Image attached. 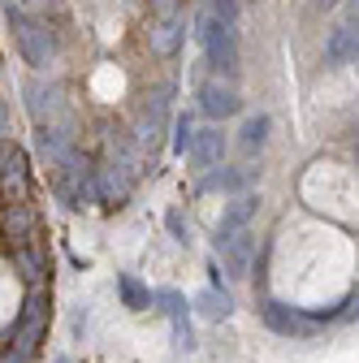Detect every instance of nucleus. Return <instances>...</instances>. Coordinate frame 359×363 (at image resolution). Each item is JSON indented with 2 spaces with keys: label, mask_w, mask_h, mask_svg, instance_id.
Listing matches in <instances>:
<instances>
[{
  "label": "nucleus",
  "mask_w": 359,
  "mask_h": 363,
  "mask_svg": "<svg viewBox=\"0 0 359 363\" xmlns=\"http://www.w3.org/2000/svg\"><path fill=\"white\" fill-rule=\"evenodd\" d=\"M0 363H31V359H26V354H22V350H13V346H9V350H5V354H0Z\"/></svg>",
  "instance_id": "obj_26"
},
{
  "label": "nucleus",
  "mask_w": 359,
  "mask_h": 363,
  "mask_svg": "<svg viewBox=\"0 0 359 363\" xmlns=\"http://www.w3.org/2000/svg\"><path fill=\"white\" fill-rule=\"evenodd\" d=\"M199 108H204L208 117H216V121H226V117H234V113L243 108V100H238V91H234L230 82L212 78V82L199 86Z\"/></svg>",
  "instance_id": "obj_12"
},
{
  "label": "nucleus",
  "mask_w": 359,
  "mask_h": 363,
  "mask_svg": "<svg viewBox=\"0 0 359 363\" xmlns=\"http://www.w3.org/2000/svg\"><path fill=\"white\" fill-rule=\"evenodd\" d=\"M195 311L204 315V320L221 325V320H230V315H234V294H230L226 286H204V290L195 294Z\"/></svg>",
  "instance_id": "obj_16"
},
{
  "label": "nucleus",
  "mask_w": 359,
  "mask_h": 363,
  "mask_svg": "<svg viewBox=\"0 0 359 363\" xmlns=\"http://www.w3.org/2000/svg\"><path fill=\"white\" fill-rule=\"evenodd\" d=\"M255 182V169H212L199 177V191H247Z\"/></svg>",
  "instance_id": "obj_18"
},
{
  "label": "nucleus",
  "mask_w": 359,
  "mask_h": 363,
  "mask_svg": "<svg viewBox=\"0 0 359 363\" xmlns=\"http://www.w3.org/2000/svg\"><path fill=\"white\" fill-rule=\"evenodd\" d=\"M0 234L13 247H26L35 238V212L26 203H5V212H0Z\"/></svg>",
  "instance_id": "obj_15"
},
{
  "label": "nucleus",
  "mask_w": 359,
  "mask_h": 363,
  "mask_svg": "<svg viewBox=\"0 0 359 363\" xmlns=\"http://www.w3.org/2000/svg\"><path fill=\"white\" fill-rule=\"evenodd\" d=\"M321 5H338V0H321Z\"/></svg>",
  "instance_id": "obj_27"
},
{
  "label": "nucleus",
  "mask_w": 359,
  "mask_h": 363,
  "mask_svg": "<svg viewBox=\"0 0 359 363\" xmlns=\"http://www.w3.org/2000/svg\"><path fill=\"white\" fill-rule=\"evenodd\" d=\"M191 164L195 169H204V173H212L216 164H221V156H226V134H221L216 125H204V130H195V143H191Z\"/></svg>",
  "instance_id": "obj_13"
},
{
  "label": "nucleus",
  "mask_w": 359,
  "mask_h": 363,
  "mask_svg": "<svg viewBox=\"0 0 359 363\" xmlns=\"http://www.w3.org/2000/svg\"><path fill=\"white\" fill-rule=\"evenodd\" d=\"M5 139H9V104L0 100V143H5Z\"/></svg>",
  "instance_id": "obj_25"
},
{
  "label": "nucleus",
  "mask_w": 359,
  "mask_h": 363,
  "mask_svg": "<svg viewBox=\"0 0 359 363\" xmlns=\"http://www.w3.org/2000/svg\"><path fill=\"white\" fill-rule=\"evenodd\" d=\"M31 195V164H26V152L5 139L0 143V199L5 203H26Z\"/></svg>",
  "instance_id": "obj_5"
},
{
  "label": "nucleus",
  "mask_w": 359,
  "mask_h": 363,
  "mask_svg": "<svg viewBox=\"0 0 359 363\" xmlns=\"http://www.w3.org/2000/svg\"><path fill=\"white\" fill-rule=\"evenodd\" d=\"M268 130H273V121H268V113H255L238 125V152L243 156H260L264 143H268Z\"/></svg>",
  "instance_id": "obj_19"
},
{
  "label": "nucleus",
  "mask_w": 359,
  "mask_h": 363,
  "mask_svg": "<svg viewBox=\"0 0 359 363\" xmlns=\"http://www.w3.org/2000/svg\"><path fill=\"white\" fill-rule=\"evenodd\" d=\"M165 230L173 234L177 247H191V225H187V212H182V208H169V212H165Z\"/></svg>",
  "instance_id": "obj_22"
},
{
  "label": "nucleus",
  "mask_w": 359,
  "mask_h": 363,
  "mask_svg": "<svg viewBox=\"0 0 359 363\" xmlns=\"http://www.w3.org/2000/svg\"><path fill=\"white\" fill-rule=\"evenodd\" d=\"M182 39H187V18L182 13L152 18V26H148V48L156 57H173L177 48H182Z\"/></svg>",
  "instance_id": "obj_9"
},
{
  "label": "nucleus",
  "mask_w": 359,
  "mask_h": 363,
  "mask_svg": "<svg viewBox=\"0 0 359 363\" xmlns=\"http://www.w3.org/2000/svg\"><path fill=\"white\" fill-rule=\"evenodd\" d=\"M57 363H70V359H57Z\"/></svg>",
  "instance_id": "obj_28"
},
{
  "label": "nucleus",
  "mask_w": 359,
  "mask_h": 363,
  "mask_svg": "<svg viewBox=\"0 0 359 363\" xmlns=\"http://www.w3.org/2000/svg\"><path fill=\"white\" fill-rule=\"evenodd\" d=\"M13 268H18V277H22L31 290H43V272H48V264H43V255H39L35 242L13 247Z\"/></svg>",
  "instance_id": "obj_17"
},
{
  "label": "nucleus",
  "mask_w": 359,
  "mask_h": 363,
  "mask_svg": "<svg viewBox=\"0 0 359 363\" xmlns=\"http://www.w3.org/2000/svg\"><path fill=\"white\" fill-rule=\"evenodd\" d=\"M255 212H260V195H234V199L226 203V212H221V220H216L212 247L226 242V238H234V234H243V230H251Z\"/></svg>",
  "instance_id": "obj_7"
},
{
  "label": "nucleus",
  "mask_w": 359,
  "mask_h": 363,
  "mask_svg": "<svg viewBox=\"0 0 359 363\" xmlns=\"http://www.w3.org/2000/svg\"><path fill=\"white\" fill-rule=\"evenodd\" d=\"M359 61V22H338L325 39V65H355Z\"/></svg>",
  "instance_id": "obj_11"
},
{
  "label": "nucleus",
  "mask_w": 359,
  "mask_h": 363,
  "mask_svg": "<svg viewBox=\"0 0 359 363\" xmlns=\"http://www.w3.org/2000/svg\"><path fill=\"white\" fill-rule=\"evenodd\" d=\"M251 251H255V234L251 230H243V234H234L226 242H216V259L226 264V272H230L234 281H243L247 272H251Z\"/></svg>",
  "instance_id": "obj_10"
},
{
  "label": "nucleus",
  "mask_w": 359,
  "mask_h": 363,
  "mask_svg": "<svg viewBox=\"0 0 359 363\" xmlns=\"http://www.w3.org/2000/svg\"><path fill=\"white\" fill-rule=\"evenodd\" d=\"M156 18H169V13H182V0H152Z\"/></svg>",
  "instance_id": "obj_24"
},
{
  "label": "nucleus",
  "mask_w": 359,
  "mask_h": 363,
  "mask_svg": "<svg viewBox=\"0 0 359 363\" xmlns=\"http://www.w3.org/2000/svg\"><path fill=\"white\" fill-rule=\"evenodd\" d=\"M208 9H212L221 22H230V26H234V18H238V0H212Z\"/></svg>",
  "instance_id": "obj_23"
},
{
  "label": "nucleus",
  "mask_w": 359,
  "mask_h": 363,
  "mask_svg": "<svg viewBox=\"0 0 359 363\" xmlns=\"http://www.w3.org/2000/svg\"><path fill=\"white\" fill-rule=\"evenodd\" d=\"M169 96H173V86L160 82L156 91H148V100L139 108V117H134V147H152L160 139V130H165V113H169Z\"/></svg>",
  "instance_id": "obj_6"
},
{
  "label": "nucleus",
  "mask_w": 359,
  "mask_h": 363,
  "mask_svg": "<svg viewBox=\"0 0 359 363\" xmlns=\"http://www.w3.org/2000/svg\"><path fill=\"white\" fill-rule=\"evenodd\" d=\"M355 160H359V147H355Z\"/></svg>",
  "instance_id": "obj_29"
},
{
  "label": "nucleus",
  "mask_w": 359,
  "mask_h": 363,
  "mask_svg": "<svg viewBox=\"0 0 359 363\" xmlns=\"http://www.w3.org/2000/svg\"><path fill=\"white\" fill-rule=\"evenodd\" d=\"M191 143H195V121H191V113H177V117H173V152L187 156Z\"/></svg>",
  "instance_id": "obj_21"
},
{
  "label": "nucleus",
  "mask_w": 359,
  "mask_h": 363,
  "mask_svg": "<svg viewBox=\"0 0 359 363\" xmlns=\"http://www.w3.org/2000/svg\"><path fill=\"white\" fill-rule=\"evenodd\" d=\"M199 30V43H204V52H208V65H216V74H238V35H234V26L230 22H221L212 9H204L199 13V22H195Z\"/></svg>",
  "instance_id": "obj_2"
},
{
  "label": "nucleus",
  "mask_w": 359,
  "mask_h": 363,
  "mask_svg": "<svg viewBox=\"0 0 359 363\" xmlns=\"http://www.w3.org/2000/svg\"><path fill=\"white\" fill-rule=\"evenodd\" d=\"M260 320H264V329H273L277 337L307 342V337L342 325V303L325 307V311H311V307H290V303H277V298H264L260 303Z\"/></svg>",
  "instance_id": "obj_1"
},
{
  "label": "nucleus",
  "mask_w": 359,
  "mask_h": 363,
  "mask_svg": "<svg viewBox=\"0 0 359 363\" xmlns=\"http://www.w3.org/2000/svg\"><path fill=\"white\" fill-rule=\"evenodd\" d=\"M9 22H13V39H18L22 61H26V65H35V69H43V65L53 61V52H57L48 22H39V18L22 13V9H13V5H9Z\"/></svg>",
  "instance_id": "obj_4"
},
{
  "label": "nucleus",
  "mask_w": 359,
  "mask_h": 363,
  "mask_svg": "<svg viewBox=\"0 0 359 363\" xmlns=\"http://www.w3.org/2000/svg\"><path fill=\"white\" fill-rule=\"evenodd\" d=\"M92 182H96V203H104V208H121L130 199V169H121V164H100L92 173Z\"/></svg>",
  "instance_id": "obj_8"
},
{
  "label": "nucleus",
  "mask_w": 359,
  "mask_h": 363,
  "mask_svg": "<svg viewBox=\"0 0 359 363\" xmlns=\"http://www.w3.org/2000/svg\"><path fill=\"white\" fill-rule=\"evenodd\" d=\"M48 315H53V298L48 290H26V303L13 320V350H22L26 359H35V350L48 337Z\"/></svg>",
  "instance_id": "obj_3"
},
{
  "label": "nucleus",
  "mask_w": 359,
  "mask_h": 363,
  "mask_svg": "<svg viewBox=\"0 0 359 363\" xmlns=\"http://www.w3.org/2000/svg\"><path fill=\"white\" fill-rule=\"evenodd\" d=\"M26 96V108L39 125H53V117L61 113V86H48V82H26L22 86Z\"/></svg>",
  "instance_id": "obj_14"
},
{
  "label": "nucleus",
  "mask_w": 359,
  "mask_h": 363,
  "mask_svg": "<svg viewBox=\"0 0 359 363\" xmlns=\"http://www.w3.org/2000/svg\"><path fill=\"white\" fill-rule=\"evenodd\" d=\"M117 294H121L126 311H148L152 307V290L143 286V277H134V272H117Z\"/></svg>",
  "instance_id": "obj_20"
}]
</instances>
